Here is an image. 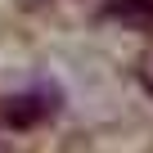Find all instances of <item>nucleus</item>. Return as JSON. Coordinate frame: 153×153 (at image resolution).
<instances>
[{
  "instance_id": "obj_1",
  "label": "nucleus",
  "mask_w": 153,
  "mask_h": 153,
  "mask_svg": "<svg viewBox=\"0 0 153 153\" xmlns=\"http://www.w3.org/2000/svg\"><path fill=\"white\" fill-rule=\"evenodd\" d=\"M117 18H153V0H122V5H113Z\"/></svg>"
}]
</instances>
